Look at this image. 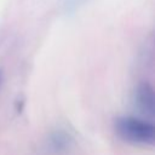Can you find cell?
Wrapping results in <instances>:
<instances>
[{"mask_svg":"<svg viewBox=\"0 0 155 155\" xmlns=\"http://www.w3.org/2000/svg\"><path fill=\"white\" fill-rule=\"evenodd\" d=\"M154 90L151 85L147 81L139 82L134 88V104L137 109L145 116L153 117L155 110V102H154Z\"/></svg>","mask_w":155,"mask_h":155,"instance_id":"2","label":"cell"},{"mask_svg":"<svg viewBox=\"0 0 155 155\" xmlns=\"http://www.w3.org/2000/svg\"><path fill=\"white\" fill-rule=\"evenodd\" d=\"M73 143H74L73 137L69 133H67L63 130H57L48 136L47 148L52 154L61 155V154L69 151Z\"/></svg>","mask_w":155,"mask_h":155,"instance_id":"3","label":"cell"},{"mask_svg":"<svg viewBox=\"0 0 155 155\" xmlns=\"http://www.w3.org/2000/svg\"><path fill=\"white\" fill-rule=\"evenodd\" d=\"M115 131L124 139L134 144L151 145L155 140L153 122L132 116L120 117L115 121Z\"/></svg>","mask_w":155,"mask_h":155,"instance_id":"1","label":"cell"},{"mask_svg":"<svg viewBox=\"0 0 155 155\" xmlns=\"http://www.w3.org/2000/svg\"><path fill=\"white\" fill-rule=\"evenodd\" d=\"M0 85H1V71H0Z\"/></svg>","mask_w":155,"mask_h":155,"instance_id":"4","label":"cell"}]
</instances>
